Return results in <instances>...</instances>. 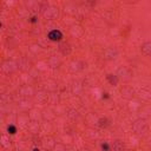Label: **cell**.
Segmentation results:
<instances>
[{
    "mask_svg": "<svg viewBox=\"0 0 151 151\" xmlns=\"http://www.w3.org/2000/svg\"><path fill=\"white\" fill-rule=\"evenodd\" d=\"M98 125L100 126V127H107V126H110V120L106 118V117H104V118H100L99 120H98Z\"/></svg>",
    "mask_w": 151,
    "mask_h": 151,
    "instance_id": "30bf717a",
    "label": "cell"
},
{
    "mask_svg": "<svg viewBox=\"0 0 151 151\" xmlns=\"http://www.w3.org/2000/svg\"><path fill=\"white\" fill-rule=\"evenodd\" d=\"M106 80L110 83V85H112V86H117L118 85V83H119V78H118V76H116V74H107L106 76Z\"/></svg>",
    "mask_w": 151,
    "mask_h": 151,
    "instance_id": "ba28073f",
    "label": "cell"
},
{
    "mask_svg": "<svg viewBox=\"0 0 151 151\" xmlns=\"http://www.w3.org/2000/svg\"><path fill=\"white\" fill-rule=\"evenodd\" d=\"M104 98H109V96H107V93H104V96H103V99Z\"/></svg>",
    "mask_w": 151,
    "mask_h": 151,
    "instance_id": "5bb4252c",
    "label": "cell"
},
{
    "mask_svg": "<svg viewBox=\"0 0 151 151\" xmlns=\"http://www.w3.org/2000/svg\"><path fill=\"white\" fill-rule=\"evenodd\" d=\"M100 149H101L103 151H111V145H110L107 142H104V143L100 144Z\"/></svg>",
    "mask_w": 151,
    "mask_h": 151,
    "instance_id": "8fae6325",
    "label": "cell"
},
{
    "mask_svg": "<svg viewBox=\"0 0 151 151\" xmlns=\"http://www.w3.org/2000/svg\"><path fill=\"white\" fill-rule=\"evenodd\" d=\"M31 22H33V24H35V22H38V17H35V15H33L32 18H31V20H29Z\"/></svg>",
    "mask_w": 151,
    "mask_h": 151,
    "instance_id": "4fadbf2b",
    "label": "cell"
},
{
    "mask_svg": "<svg viewBox=\"0 0 151 151\" xmlns=\"http://www.w3.org/2000/svg\"><path fill=\"white\" fill-rule=\"evenodd\" d=\"M48 39L51 41H60L63 39V33L59 29H52L48 34H47Z\"/></svg>",
    "mask_w": 151,
    "mask_h": 151,
    "instance_id": "3957f363",
    "label": "cell"
},
{
    "mask_svg": "<svg viewBox=\"0 0 151 151\" xmlns=\"http://www.w3.org/2000/svg\"><path fill=\"white\" fill-rule=\"evenodd\" d=\"M140 50H142V53L144 54V55H151V41H145L143 45H142V47H140Z\"/></svg>",
    "mask_w": 151,
    "mask_h": 151,
    "instance_id": "8992f818",
    "label": "cell"
},
{
    "mask_svg": "<svg viewBox=\"0 0 151 151\" xmlns=\"http://www.w3.org/2000/svg\"><path fill=\"white\" fill-rule=\"evenodd\" d=\"M7 131H8V133H11V134H14L15 132H17V127L14 126V125H8L7 126Z\"/></svg>",
    "mask_w": 151,
    "mask_h": 151,
    "instance_id": "7c38bea8",
    "label": "cell"
},
{
    "mask_svg": "<svg viewBox=\"0 0 151 151\" xmlns=\"http://www.w3.org/2000/svg\"><path fill=\"white\" fill-rule=\"evenodd\" d=\"M32 151H39V149H38V147H34V149H33Z\"/></svg>",
    "mask_w": 151,
    "mask_h": 151,
    "instance_id": "9a60e30c",
    "label": "cell"
},
{
    "mask_svg": "<svg viewBox=\"0 0 151 151\" xmlns=\"http://www.w3.org/2000/svg\"><path fill=\"white\" fill-rule=\"evenodd\" d=\"M122 94H123V97H125V98H131V97H133V90H132V88H129V87H125V88L122 91Z\"/></svg>",
    "mask_w": 151,
    "mask_h": 151,
    "instance_id": "9c48e42d",
    "label": "cell"
},
{
    "mask_svg": "<svg viewBox=\"0 0 151 151\" xmlns=\"http://www.w3.org/2000/svg\"><path fill=\"white\" fill-rule=\"evenodd\" d=\"M132 129L133 131L136 132V134L138 136H145L146 132H147V124L144 119L139 118V119H136L134 123L132 124Z\"/></svg>",
    "mask_w": 151,
    "mask_h": 151,
    "instance_id": "6da1fadb",
    "label": "cell"
},
{
    "mask_svg": "<svg viewBox=\"0 0 151 151\" xmlns=\"http://www.w3.org/2000/svg\"><path fill=\"white\" fill-rule=\"evenodd\" d=\"M42 14L45 18L47 19H54L57 15H58V11L54 8V7H51V6H46L45 9H42Z\"/></svg>",
    "mask_w": 151,
    "mask_h": 151,
    "instance_id": "7a4b0ae2",
    "label": "cell"
},
{
    "mask_svg": "<svg viewBox=\"0 0 151 151\" xmlns=\"http://www.w3.org/2000/svg\"><path fill=\"white\" fill-rule=\"evenodd\" d=\"M111 150H113V151H124L125 150V145H124V143L122 140L116 139L111 144Z\"/></svg>",
    "mask_w": 151,
    "mask_h": 151,
    "instance_id": "277c9868",
    "label": "cell"
},
{
    "mask_svg": "<svg viewBox=\"0 0 151 151\" xmlns=\"http://www.w3.org/2000/svg\"><path fill=\"white\" fill-rule=\"evenodd\" d=\"M59 51L61 52V54L64 55H68L71 53V47H70V44L67 42H63L59 45Z\"/></svg>",
    "mask_w": 151,
    "mask_h": 151,
    "instance_id": "52a82bcc",
    "label": "cell"
},
{
    "mask_svg": "<svg viewBox=\"0 0 151 151\" xmlns=\"http://www.w3.org/2000/svg\"><path fill=\"white\" fill-rule=\"evenodd\" d=\"M105 57H106V59H116L118 57V51L113 47H109L105 51Z\"/></svg>",
    "mask_w": 151,
    "mask_h": 151,
    "instance_id": "5b68a950",
    "label": "cell"
}]
</instances>
